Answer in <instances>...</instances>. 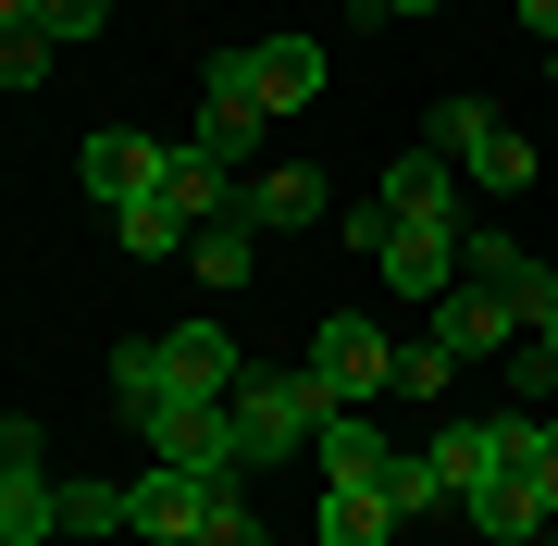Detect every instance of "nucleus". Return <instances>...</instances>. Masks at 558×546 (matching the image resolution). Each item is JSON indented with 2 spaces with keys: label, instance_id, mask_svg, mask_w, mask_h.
Masks as SVG:
<instances>
[{
  "label": "nucleus",
  "instance_id": "obj_5",
  "mask_svg": "<svg viewBox=\"0 0 558 546\" xmlns=\"http://www.w3.org/2000/svg\"><path fill=\"white\" fill-rule=\"evenodd\" d=\"M75 174H87V199H100V211H137V199H161L174 149H161V137H137V124H100V137L75 149Z\"/></svg>",
  "mask_w": 558,
  "mask_h": 546
},
{
  "label": "nucleus",
  "instance_id": "obj_9",
  "mask_svg": "<svg viewBox=\"0 0 558 546\" xmlns=\"http://www.w3.org/2000/svg\"><path fill=\"white\" fill-rule=\"evenodd\" d=\"M459 522H472L484 546H546V522H558V509L534 497V472H484V485L459 497Z\"/></svg>",
  "mask_w": 558,
  "mask_h": 546
},
{
  "label": "nucleus",
  "instance_id": "obj_25",
  "mask_svg": "<svg viewBox=\"0 0 558 546\" xmlns=\"http://www.w3.org/2000/svg\"><path fill=\"white\" fill-rule=\"evenodd\" d=\"M472 186H497V199H521V186H534V137H521V124H497V137L472 149Z\"/></svg>",
  "mask_w": 558,
  "mask_h": 546
},
{
  "label": "nucleus",
  "instance_id": "obj_28",
  "mask_svg": "<svg viewBox=\"0 0 558 546\" xmlns=\"http://www.w3.org/2000/svg\"><path fill=\"white\" fill-rule=\"evenodd\" d=\"M509 385H521V410H546L558 398V336H521L509 348Z\"/></svg>",
  "mask_w": 558,
  "mask_h": 546
},
{
  "label": "nucleus",
  "instance_id": "obj_13",
  "mask_svg": "<svg viewBox=\"0 0 558 546\" xmlns=\"http://www.w3.org/2000/svg\"><path fill=\"white\" fill-rule=\"evenodd\" d=\"M459 186H472V174H459L447 149H398V162H385V211H398V223H422V211L459 223Z\"/></svg>",
  "mask_w": 558,
  "mask_h": 546
},
{
  "label": "nucleus",
  "instance_id": "obj_4",
  "mask_svg": "<svg viewBox=\"0 0 558 546\" xmlns=\"http://www.w3.org/2000/svg\"><path fill=\"white\" fill-rule=\"evenodd\" d=\"M62 534V485L38 472V423H0V546H50Z\"/></svg>",
  "mask_w": 558,
  "mask_h": 546
},
{
  "label": "nucleus",
  "instance_id": "obj_16",
  "mask_svg": "<svg viewBox=\"0 0 558 546\" xmlns=\"http://www.w3.org/2000/svg\"><path fill=\"white\" fill-rule=\"evenodd\" d=\"M435 472H447L459 497H472L484 472H509V410H484V423H447V435H435Z\"/></svg>",
  "mask_w": 558,
  "mask_h": 546
},
{
  "label": "nucleus",
  "instance_id": "obj_22",
  "mask_svg": "<svg viewBox=\"0 0 558 546\" xmlns=\"http://www.w3.org/2000/svg\"><path fill=\"white\" fill-rule=\"evenodd\" d=\"M112 223H124V248H137V262H186V236H199L174 199H137V211H112Z\"/></svg>",
  "mask_w": 558,
  "mask_h": 546
},
{
  "label": "nucleus",
  "instance_id": "obj_11",
  "mask_svg": "<svg viewBox=\"0 0 558 546\" xmlns=\"http://www.w3.org/2000/svg\"><path fill=\"white\" fill-rule=\"evenodd\" d=\"M422 324H435V336L459 348V361H509V348H521V324H509V299H484V286H472V274H459V286H447V299H435V311H422Z\"/></svg>",
  "mask_w": 558,
  "mask_h": 546
},
{
  "label": "nucleus",
  "instance_id": "obj_27",
  "mask_svg": "<svg viewBox=\"0 0 558 546\" xmlns=\"http://www.w3.org/2000/svg\"><path fill=\"white\" fill-rule=\"evenodd\" d=\"M50 50L62 38H38V25H0V87H50Z\"/></svg>",
  "mask_w": 558,
  "mask_h": 546
},
{
  "label": "nucleus",
  "instance_id": "obj_7",
  "mask_svg": "<svg viewBox=\"0 0 558 546\" xmlns=\"http://www.w3.org/2000/svg\"><path fill=\"white\" fill-rule=\"evenodd\" d=\"M211 509H223L211 472H174V460H149V472H137V534H149V546H199Z\"/></svg>",
  "mask_w": 558,
  "mask_h": 546
},
{
  "label": "nucleus",
  "instance_id": "obj_15",
  "mask_svg": "<svg viewBox=\"0 0 558 546\" xmlns=\"http://www.w3.org/2000/svg\"><path fill=\"white\" fill-rule=\"evenodd\" d=\"M161 348H174V398H236V385H248V361H236L223 324H174Z\"/></svg>",
  "mask_w": 558,
  "mask_h": 546
},
{
  "label": "nucleus",
  "instance_id": "obj_2",
  "mask_svg": "<svg viewBox=\"0 0 558 546\" xmlns=\"http://www.w3.org/2000/svg\"><path fill=\"white\" fill-rule=\"evenodd\" d=\"M137 435H149V460H174V472H211V485H236V472H248L236 398H161Z\"/></svg>",
  "mask_w": 558,
  "mask_h": 546
},
{
  "label": "nucleus",
  "instance_id": "obj_12",
  "mask_svg": "<svg viewBox=\"0 0 558 546\" xmlns=\"http://www.w3.org/2000/svg\"><path fill=\"white\" fill-rule=\"evenodd\" d=\"M236 75L260 87V112H299V100H323V38H260V50H236Z\"/></svg>",
  "mask_w": 558,
  "mask_h": 546
},
{
  "label": "nucleus",
  "instance_id": "obj_6",
  "mask_svg": "<svg viewBox=\"0 0 558 546\" xmlns=\"http://www.w3.org/2000/svg\"><path fill=\"white\" fill-rule=\"evenodd\" d=\"M459 236H472V223H435V211H422V223H398V236H385V286H398V299H422V311H435L447 299V286H459Z\"/></svg>",
  "mask_w": 558,
  "mask_h": 546
},
{
  "label": "nucleus",
  "instance_id": "obj_10",
  "mask_svg": "<svg viewBox=\"0 0 558 546\" xmlns=\"http://www.w3.org/2000/svg\"><path fill=\"white\" fill-rule=\"evenodd\" d=\"M260 124H274V112H260V87L236 75V50H223L211 75H199V149H223V162H248V149H260Z\"/></svg>",
  "mask_w": 558,
  "mask_h": 546
},
{
  "label": "nucleus",
  "instance_id": "obj_32",
  "mask_svg": "<svg viewBox=\"0 0 558 546\" xmlns=\"http://www.w3.org/2000/svg\"><path fill=\"white\" fill-rule=\"evenodd\" d=\"M546 546H558V522H546Z\"/></svg>",
  "mask_w": 558,
  "mask_h": 546
},
{
  "label": "nucleus",
  "instance_id": "obj_3",
  "mask_svg": "<svg viewBox=\"0 0 558 546\" xmlns=\"http://www.w3.org/2000/svg\"><path fill=\"white\" fill-rule=\"evenodd\" d=\"M236 435H248V472L311 460V435H323V385H311V373H248V385H236Z\"/></svg>",
  "mask_w": 558,
  "mask_h": 546
},
{
  "label": "nucleus",
  "instance_id": "obj_31",
  "mask_svg": "<svg viewBox=\"0 0 558 546\" xmlns=\"http://www.w3.org/2000/svg\"><path fill=\"white\" fill-rule=\"evenodd\" d=\"M521 25H534V38H558V0H521Z\"/></svg>",
  "mask_w": 558,
  "mask_h": 546
},
{
  "label": "nucleus",
  "instance_id": "obj_14",
  "mask_svg": "<svg viewBox=\"0 0 558 546\" xmlns=\"http://www.w3.org/2000/svg\"><path fill=\"white\" fill-rule=\"evenodd\" d=\"M311 460H323V485H385V472H398V447L373 435V410H323Z\"/></svg>",
  "mask_w": 558,
  "mask_h": 546
},
{
  "label": "nucleus",
  "instance_id": "obj_1",
  "mask_svg": "<svg viewBox=\"0 0 558 546\" xmlns=\"http://www.w3.org/2000/svg\"><path fill=\"white\" fill-rule=\"evenodd\" d=\"M311 385H323V410L398 398V336H385L373 311H323V324H311Z\"/></svg>",
  "mask_w": 558,
  "mask_h": 546
},
{
  "label": "nucleus",
  "instance_id": "obj_33",
  "mask_svg": "<svg viewBox=\"0 0 558 546\" xmlns=\"http://www.w3.org/2000/svg\"><path fill=\"white\" fill-rule=\"evenodd\" d=\"M546 62H558V38H546Z\"/></svg>",
  "mask_w": 558,
  "mask_h": 546
},
{
  "label": "nucleus",
  "instance_id": "obj_20",
  "mask_svg": "<svg viewBox=\"0 0 558 546\" xmlns=\"http://www.w3.org/2000/svg\"><path fill=\"white\" fill-rule=\"evenodd\" d=\"M497 124H509L497 100H472V87H459V100H435V137H422V149H447V162H459V174H472V149H484V137H497Z\"/></svg>",
  "mask_w": 558,
  "mask_h": 546
},
{
  "label": "nucleus",
  "instance_id": "obj_8",
  "mask_svg": "<svg viewBox=\"0 0 558 546\" xmlns=\"http://www.w3.org/2000/svg\"><path fill=\"white\" fill-rule=\"evenodd\" d=\"M236 211L260 223V236H299V223H323V162H248V174H236Z\"/></svg>",
  "mask_w": 558,
  "mask_h": 546
},
{
  "label": "nucleus",
  "instance_id": "obj_26",
  "mask_svg": "<svg viewBox=\"0 0 558 546\" xmlns=\"http://www.w3.org/2000/svg\"><path fill=\"white\" fill-rule=\"evenodd\" d=\"M447 373H459V348H447L435 324H422V336H398V398H435Z\"/></svg>",
  "mask_w": 558,
  "mask_h": 546
},
{
  "label": "nucleus",
  "instance_id": "obj_21",
  "mask_svg": "<svg viewBox=\"0 0 558 546\" xmlns=\"http://www.w3.org/2000/svg\"><path fill=\"white\" fill-rule=\"evenodd\" d=\"M0 25H38V38L75 50V38H100V25H112V0H0Z\"/></svg>",
  "mask_w": 558,
  "mask_h": 546
},
{
  "label": "nucleus",
  "instance_id": "obj_17",
  "mask_svg": "<svg viewBox=\"0 0 558 546\" xmlns=\"http://www.w3.org/2000/svg\"><path fill=\"white\" fill-rule=\"evenodd\" d=\"M186 274H199V286H248V274H260V223H248V211L199 223V236H186Z\"/></svg>",
  "mask_w": 558,
  "mask_h": 546
},
{
  "label": "nucleus",
  "instance_id": "obj_24",
  "mask_svg": "<svg viewBox=\"0 0 558 546\" xmlns=\"http://www.w3.org/2000/svg\"><path fill=\"white\" fill-rule=\"evenodd\" d=\"M385 497H398V522H422V509H459V485L435 472V447H398V472H385Z\"/></svg>",
  "mask_w": 558,
  "mask_h": 546
},
{
  "label": "nucleus",
  "instance_id": "obj_18",
  "mask_svg": "<svg viewBox=\"0 0 558 546\" xmlns=\"http://www.w3.org/2000/svg\"><path fill=\"white\" fill-rule=\"evenodd\" d=\"M112 398H124V423H149V410L174 398V348H161V336H124L112 348Z\"/></svg>",
  "mask_w": 558,
  "mask_h": 546
},
{
  "label": "nucleus",
  "instance_id": "obj_30",
  "mask_svg": "<svg viewBox=\"0 0 558 546\" xmlns=\"http://www.w3.org/2000/svg\"><path fill=\"white\" fill-rule=\"evenodd\" d=\"M199 546H274V534H260V509H248L236 485H223V509H211V522H199Z\"/></svg>",
  "mask_w": 558,
  "mask_h": 546
},
{
  "label": "nucleus",
  "instance_id": "obj_19",
  "mask_svg": "<svg viewBox=\"0 0 558 546\" xmlns=\"http://www.w3.org/2000/svg\"><path fill=\"white\" fill-rule=\"evenodd\" d=\"M385 534H398L385 485H323V546H385Z\"/></svg>",
  "mask_w": 558,
  "mask_h": 546
},
{
  "label": "nucleus",
  "instance_id": "obj_23",
  "mask_svg": "<svg viewBox=\"0 0 558 546\" xmlns=\"http://www.w3.org/2000/svg\"><path fill=\"white\" fill-rule=\"evenodd\" d=\"M62 534H137V485H62Z\"/></svg>",
  "mask_w": 558,
  "mask_h": 546
},
{
  "label": "nucleus",
  "instance_id": "obj_29",
  "mask_svg": "<svg viewBox=\"0 0 558 546\" xmlns=\"http://www.w3.org/2000/svg\"><path fill=\"white\" fill-rule=\"evenodd\" d=\"M336 236L360 248V262H385V236H398V211H385V186H373V199H348V211H336Z\"/></svg>",
  "mask_w": 558,
  "mask_h": 546
}]
</instances>
